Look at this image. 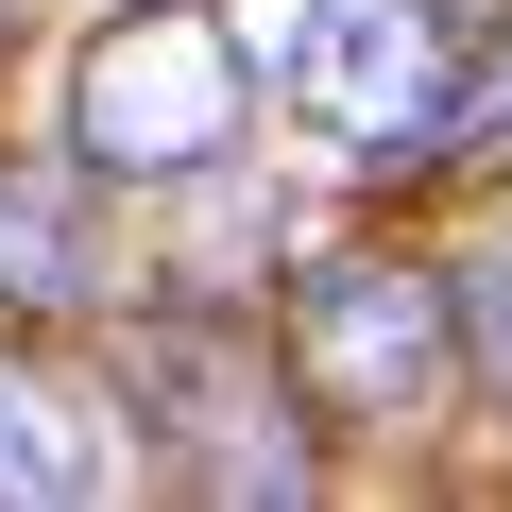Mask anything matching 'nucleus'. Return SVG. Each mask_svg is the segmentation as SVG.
Listing matches in <instances>:
<instances>
[{"mask_svg":"<svg viewBox=\"0 0 512 512\" xmlns=\"http://www.w3.org/2000/svg\"><path fill=\"white\" fill-rule=\"evenodd\" d=\"M239 120H256V69L205 0H120L69 69V154L103 188H188V171L239 154Z\"/></svg>","mask_w":512,"mask_h":512,"instance_id":"obj_1","label":"nucleus"},{"mask_svg":"<svg viewBox=\"0 0 512 512\" xmlns=\"http://www.w3.org/2000/svg\"><path fill=\"white\" fill-rule=\"evenodd\" d=\"M291 120H308L325 154H359V171L444 154V120H461V18H444V0H308Z\"/></svg>","mask_w":512,"mask_h":512,"instance_id":"obj_2","label":"nucleus"},{"mask_svg":"<svg viewBox=\"0 0 512 512\" xmlns=\"http://www.w3.org/2000/svg\"><path fill=\"white\" fill-rule=\"evenodd\" d=\"M291 376L342 427H410L461 376V274H427V256H325L291 291Z\"/></svg>","mask_w":512,"mask_h":512,"instance_id":"obj_3","label":"nucleus"},{"mask_svg":"<svg viewBox=\"0 0 512 512\" xmlns=\"http://www.w3.org/2000/svg\"><path fill=\"white\" fill-rule=\"evenodd\" d=\"M120 393H137V427L171 444L188 495H308V444L274 410V359H256L239 325H137L120 342Z\"/></svg>","mask_w":512,"mask_h":512,"instance_id":"obj_4","label":"nucleus"},{"mask_svg":"<svg viewBox=\"0 0 512 512\" xmlns=\"http://www.w3.org/2000/svg\"><path fill=\"white\" fill-rule=\"evenodd\" d=\"M103 478H120L103 410L69 376H35V359H0V495H18V512H86Z\"/></svg>","mask_w":512,"mask_h":512,"instance_id":"obj_5","label":"nucleus"},{"mask_svg":"<svg viewBox=\"0 0 512 512\" xmlns=\"http://www.w3.org/2000/svg\"><path fill=\"white\" fill-rule=\"evenodd\" d=\"M86 291H103L86 205H69V188H35V171H0V308H86Z\"/></svg>","mask_w":512,"mask_h":512,"instance_id":"obj_6","label":"nucleus"},{"mask_svg":"<svg viewBox=\"0 0 512 512\" xmlns=\"http://www.w3.org/2000/svg\"><path fill=\"white\" fill-rule=\"evenodd\" d=\"M444 274H461V376L512 410V222H495V239H461Z\"/></svg>","mask_w":512,"mask_h":512,"instance_id":"obj_7","label":"nucleus"},{"mask_svg":"<svg viewBox=\"0 0 512 512\" xmlns=\"http://www.w3.org/2000/svg\"><path fill=\"white\" fill-rule=\"evenodd\" d=\"M444 154H461V171H512V35L461 52V120H444Z\"/></svg>","mask_w":512,"mask_h":512,"instance_id":"obj_8","label":"nucleus"},{"mask_svg":"<svg viewBox=\"0 0 512 512\" xmlns=\"http://www.w3.org/2000/svg\"><path fill=\"white\" fill-rule=\"evenodd\" d=\"M0 35H18V0H0Z\"/></svg>","mask_w":512,"mask_h":512,"instance_id":"obj_9","label":"nucleus"}]
</instances>
